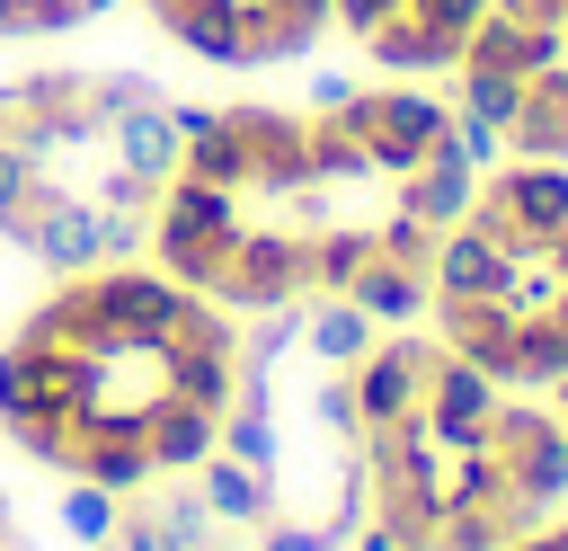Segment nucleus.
I'll use <instances>...</instances> for the list:
<instances>
[{
    "label": "nucleus",
    "instance_id": "4468645a",
    "mask_svg": "<svg viewBox=\"0 0 568 551\" xmlns=\"http://www.w3.org/2000/svg\"><path fill=\"white\" fill-rule=\"evenodd\" d=\"M151 18H160L186 53L248 71V62H240V18H248V0H151Z\"/></svg>",
    "mask_w": 568,
    "mask_h": 551
},
{
    "label": "nucleus",
    "instance_id": "c9c22d12",
    "mask_svg": "<svg viewBox=\"0 0 568 551\" xmlns=\"http://www.w3.org/2000/svg\"><path fill=\"white\" fill-rule=\"evenodd\" d=\"M355 551H399V542H390V524H355Z\"/></svg>",
    "mask_w": 568,
    "mask_h": 551
},
{
    "label": "nucleus",
    "instance_id": "393cba45",
    "mask_svg": "<svg viewBox=\"0 0 568 551\" xmlns=\"http://www.w3.org/2000/svg\"><path fill=\"white\" fill-rule=\"evenodd\" d=\"M115 515H124V498H115V489H98V480H71V498H62V533H71V542L106 551V542H115Z\"/></svg>",
    "mask_w": 568,
    "mask_h": 551
},
{
    "label": "nucleus",
    "instance_id": "5701e85b",
    "mask_svg": "<svg viewBox=\"0 0 568 551\" xmlns=\"http://www.w3.org/2000/svg\"><path fill=\"white\" fill-rule=\"evenodd\" d=\"M178 169H186V178H204V187H231V196L248 187V142H240L231 107H222V116H213V124L186 142V160H178Z\"/></svg>",
    "mask_w": 568,
    "mask_h": 551
},
{
    "label": "nucleus",
    "instance_id": "bb28decb",
    "mask_svg": "<svg viewBox=\"0 0 568 551\" xmlns=\"http://www.w3.org/2000/svg\"><path fill=\"white\" fill-rule=\"evenodd\" d=\"M435 240H444V231H426V222H417V213H399V204H390V222H373V258L417 267V276L435 267Z\"/></svg>",
    "mask_w": 568,
    "mask_h": 551
},
{
    "label": "nucleus",
    "instance_id": "dca6fc26",
    "mask_svg": "<svg viewBox=\"0 0 568 551\" xmlns=\"http://www.w3.org/2000/svg\"><path fill=\"white\" fill-rule=\"evenodd\" d=\"M346 302L373 320V329H408L417 311H435V276H417V267H390V258H373L355 284H346Z\"/></svg>",
    "mask_w": 568,
    "mask_h": 551
},
{
    "label": "nucleus",
    "instance_id": "20e7f679",
    "mask_svg": "<svg viewBox=\"0 0 568 551\" xmlns=\"http://www.w3.org/2000/svg\"><path fill=\"white\" fill-rule=\"evenodd\" d=\"M337 116L355 124V142L373 151V169H382V178H408V169H426L435 133L453 124V107H444V98H426V89H355Z\"/></svg>",
    "mask_w": 568,
    "mask_h": 551
},
{
    "label": "nucleus",
    "instance_id": "f8f14e48",
    "mask_svg": "<svg viewBox=\"0 0 568 551\" xmlns=\"http://www.w3.org/2000/svg\"><path fill=\"white\" fill-rule=\"evenodd\" d=\"M106 142H115V160H124L133 178H151V187H169V178H178V160H186L178 124H169V98H142V107L106 116Z\"/></svg>",
    "mask_w": 568,
    "mask_h": 551
},
{
    "label": "nucleus",
    "instance_id": "c756f323",
    "mask_svg": "<svg viewBox=\"0 0 568 551\" xmlns=\"http://www.w3.org/2000/svg\"><path fill=\"white\" fill-rule=\"evenodd\" d=\"M36 187H44V160H36L27 142H9V133H0V231L27 213V196H36Z\"/></svg>",
    "mask_w": 568,
    "mask_h": 551
},
{
    "label": "nucleus",
    "instance_id": "a19ab883",
    "mask_svg": "<svg viewBox=\"0 0 568 551\" xmlns=\"http://www.w3.org/2000/svg\"><path fill=\"white\" fill-rule=\"evenodd\" d=\"M550 320H559V329H568V284H559V302H550Z\"/></svg>",
    "mask_w": 568,
    "mask_h": 551
},
{
    "label": "nucleus",
    "instance_id": "58836bf2",
    "mask_svg": "<svg viewBox=\"0 0 568 551\" xmlns=\"http://www.w3.org/2000/svg\"><path fill=\"white\" fill-rule=\"evenodd\" d=\"M550 391H559V409H550V418H559V427H568V373H559V382H550Z\"/></svg>",
    "mask_w": 568,
    "mask_h": 551
},
{
    "label": "nucleus",
    "instance_id": "f704fd0d",
    "mask_svg": "<svg viewBox=\"0 0 568 551\" xmlns=\"http://www.w3.org/2000/svg\"><path fill=\"white\" fill-rule=\"evenodd\" d=\"M213 116H222V107H195V98H169V124H178V142H195V133H204Z\"/></svg>",
    "mask_w": 568,
    "mask_h": 551
},
{
    "label": "nucleus",
    "instance_id": "2eb2a0df",
    "mask_svg": "<svg viewBox=\"0 0 568 551\" xmlns=\"http://www.w3.org/2000/svg\"><path fill=\"white\" fill-rule=\"evenodd\" d=\"M364 53H373V62L390 71V80H426V71H453V62H462V44H453V36H435V27L417 18V9L382 18V27L364 36Z\"/></svg>",
    "mask_w": 568,
    "mask_h": 551
},
{
    "label": "nucleus",
    "instance_id": "72a5a7b5",
    "mask_svg": "<svg viewBox=\"0 0 568 551\" xmlns=\"http://www.w3.org/2000/svg\"><path fill=\"white\" fill-rule=\"evenodd\" d=\"M346 98H355V80H346V71H311V116H337Z\"/></svg>",
    "mask_w": 568,
    "mask_h": 551
},
{
    "label": "nucleus",
    "instance_id": "79ce46f5",
    "mask_svg": "<svg viewBox=\"0 0 568 551\" xmlns=\"http://www.w3.org/2000/svg\"><path fill=\"white\" fill-rule=\"evenodd\" d=\"M550 551H568V524H550Z\"/></svg>",
    "mask_w": 568,
    "mask_h": 551
},
{
    "label": "nucleus",
    "instance_id": "c03bdc74",
    "mask_svg": "<svg viewBox=\"0 0 568 551\" xmlns=\"http://www.w3.org/2000/svg\"><path fill=\"white\" fill-rule=\"evenodd\" d=\"M0 551H9V542H0Z\"/></svg>",
    "mask_w": 568,
    "mask_h": 551
},
{
    "label": "nucleus",
    "instance_id": "4be33fe9",
    "mask_svg": "<svg viewBox=\"0 0 568 551\" xmlns=\"http://www.w3.org/2000/svg\"><path fill=\"white\" fill-rule=\"evenodd\" d=\"M524 98H532V80H515V71H488V62H453V107L462 116H479V124H515L524 116Z\"/></svg>",
    "mask_w": 568,
    "mask_h": 551
},
{
    "label": "nucleus",
    "instance_id": "6e6552de",
    "mask_svg": "<svg viewBox=\"0 0 568 551\" xmlns=\"http://www.w3.org/2000/svg\"><path fill=\"white\" fill-rule=\"evenodd\" d=\"M231 124L248 142V187H275V196L311 187V116H293V107H231Z\"/></svg>",
    "mask_w": 568,
    "mask_h": 551
},
{
    "label": "nucleus",
    "instance_id": "cd10ccee",
    "mask_svg": "<svg viewBox=\"0 0 568 551\" xmlns=\"http://www.w3.org/2000/svg\"><path fill=\"white\" fill-rule=\"evenodd\" d=\"M568 373V329L559 320H524V347H515V382H559Z\"/></svg>",
    "mask_w": 568,
    "mask_h": 551
},
{
    "label": "nucleus",
    "instance_id": "6ab92c4d",
    "mask_svg": "<svg viewBox=\"0 0 568 551\" xmlns=\"http://www.w3.org/2000/svg\"><path fill=\"white\" fill-rule=\"evenodd\" d=\"M373 338H382V329H373L346 293H320V302L302 311V347H311V364H337V373H346V364H364Z\"/></svg>",
    "mask_w": 568,
    "mask_h": 551
},
{
    "label": "nucleus",
    "instance_id": "b1692460",
    "mask_svg": "<svg viewBox=\"0 0 568 551\" xmlns=\"http://www.w3.org/2000/svg\"><path fill=\"white\" fill-rule=\"evenodd\" d=\"M311 178H320V187H355V178H382V169H373V151L355 142L346 116H311Z\"/></svg>",
    "mask_w": 568,
    "mask_h": 551
},
{
    "label": "nucleus",
    "instance_id": "a878e982",
    "mask_svg": "<svg viewBox=\"0 0 568 551\" xmlns=\"http://www.w3.org/2000/svg\"><path fill=\"white\" fill-rule=\"evenodd\" d=\"M293 347H302V302H284V311H257V329L240 338V373H275Z\"/></svg>",
    "mask_w": 568,
    "mask_h": 551
},
{
    "label": "nucleus",
    "instance_id": "e433bc0d",
    "mask_svg": "<svg viewBox=\"0 0 568 551\" xmlns=\"http://www.w3.org/2000/svg\"><path fill=\"white\" fill-rule=\"evenodd\" d=\"M506 551H550V533H515V542H506Z\"/></svg>",
    "mask_w": 568,
    "mask_h": 551
},
{
    "label": "nucleus",
    "instance_id": "37998d69",
    "mask_svg": "<svg viewBox=\"0 0 568 551\" xmlns=\"http://www.w3.org/2000/svg\"><path fill=\"white\" fill-rule=\"evenodd\" d=\"M0 542H9V498H0Z\"/></svg>",
    "mask_w": 568,
    "mask_h": 551
},
{
    "label": "nucleus",
    "instance_id": "ea45409f",
    "mask_svg": "<svg viewBox=\"0 0 568 551\" xmlns=\"http://www.w3.org/2000/svg\"><path fill=\"white\" fill-rule=\"evenodd\" d=\"M80 9H89V18H106V9H124V0H80Z\"/></svg>",
    "mask_w": 568,
    "mask_h": 551
},
{
    "label": "nucleus",
    "instance_id": "f257e3e1",
    "mask_svg": "<svg viewBox=\"0 0 568 551\" xmlns=\"http://www.w3.org/2000/svg\"><path fill=\"white\" fill-rule=\"evenodd\" d=\"M9 240L44 267V276H89V267H115V258H133L142 240H151V222H133V213H106L98 196H80V187H36L27 196V213L9 222Z\"/></svg>",
    "mask_w": 568,
    "mask_h": 551
},
{
    "label": "nucleus",
    "instance_id": "2f4dec72",
    "mask_svg": "<svg viewBox=\"0 0 568 551\" xmlns=\"http://www.w3.org/2000/svg\"><path fill=\"white\" fill-rule=\"evenodd\" d=\"M257 551H337L328 524H302V515H266L257 524Z\"/></svg>",
    "mask_w": 568,
    "mask_h": 551
},
{
    "label": "nucleus",
    "instance_id": "aec40b11",
    "mask_svg": "<svg viewBox=\"0 0 568 551\" xmlns=\"http://www.w3.org/2000/svg\"><path fill=\"white\" fill-rule=\"evenodd\" d=\"M506 160H559L568 169V89L559 80H532L524 116L506 124Z\"/></svg>",
    "mask_w": 568,
    "mask_h": 551
},
{
    "label": "nucleus",
    "instance_id": "ddd939ff",
    "mask_svg": "<svg viewBox=\"0 0 568 551\" xmlns=\"http://www.w3.org/2000/svg\"><path fill=\"white\" fill-rule=\"evenodd\" d=\"M142 444H151V471H195V462H213V444H222V418L213 409H186V400H151V418H142Z\"/></svg>",
    "mask_w": 568,
    "mask_h": 551
},
{
    "label": "nucleus",
    "instance_id": "0eeeda50",
    "mask_svg": "<svg viewBox=\"0 0 568 551\" xmlns=\"http://www.w3.org/2000/svg\"><path fill=\"white\" fill-rule=\"evenodd\" d=\"M426 435L444 444V453H462V444H488V418H497V382L479 373V364H462L453 347H435V364H426Z\"/></svg>",
    "mask_w": 568,
    "mask_h": 551
},
{
    "label": "nucleus",
    "instance_id": "c85d7f7f",
    "mask_svg": "<svg viewBox=\"0 0 568 551\" xmlns=\"http://www.w3.org/2000/svg\"><path fill=\"white\" fill-rule=\"evenodd\" d=\"M426 551H506V524L488 507H444L435 533H426Z\"/></svg>",
    "mask_w": 568,
    "mask_h": 551
},
{
    "label": "nucleus",
    "instance_id": "473e14b6",
    "mask_svg": "<svg viewBox=\"0 0 568 551\" xmlns=\"http://www.w3.org/2000/svg\"><path fill=\"white\" fill-rule=\"evenodd\" d=\"M328 9H337V27H355V36H373V27H382V18H399L408 0H328Z\"/></svg>",
    "mask_w": 568,
    "mask_h": 551
},
{
    "label": "nucleus",
    "instance_id": "423d86ee",
    "mask_svg": "<svg viewBox=\"0 0 568 551\" xmlns=\"http://www.w3.org/2000/svg\"><path fill=\"white\" fill-rule=\"evenodd\" d=\"M444 338H373L364 364H346V391H355V418L364 435L373 427H408L426 409V364H435Z\"/></svg>",
    "mask_w": 568,
    "mask_h": 551
},
{
    "label": "nucleus",
    "instance_id": "7ed1b4c3",
    "mask_svg": "<svg viewBox=\"0 0 568 551\" xmlns=\"http://www.w3.org/2000/svg\"><path fill=\"white\" fill-rule=\"evenodd\" d=\"M311 293V258H302V231H240L231 249H222V267H213V284H204V302H222V311H284V302H302Z\"/></svg>",
    "mask_w": 568,
    "mask_h": 551
},
{
    "label": "nucleus",
    "instance_id": "1a4fd4ad",
    "mask_svg": "<svg viewBox=\"0 0 568 551\" xmlns=\"http://www.w3.org/2000/svg\"><path fill=\"white\" fill-rule=\"evenodd\" d=\"M426 276H435V302H497L506 276H515V249L488 240V231L462 213V222L435 240V267H426Z\"/></svg>",
    "mask_w": 568,
    "mask_h": 551
},
{
    "label": "nucleus",
    "instance_id": "f3484780",
    "mask_svg": "<svg viewBox=\"0 0 568 551\" xmlns=\"http://www.w3.org/2000/svg\"><path fill=\"white\" fill-rule=\"evenodd\" d=\"M470 204H479V169H462V160H426L399 178V213H417L426 231H453Z\"/></svg>",
    "mask_w": 568,
    "mask_h": 551
},
{
    "label": "nucleus",
    "instance_id": "a211bd4d",
    "mask_svg": "<svg viewBox=\"0 0 568 551\" xmlns=\"http://www.w3.org/2000/svg\"><path fill=\"white\" fill-rule=\"evenodd\" d=\"M204 480V507H213V524H266V515H284L275 507V471H248V462H231V453H213V462H195Z\"/></svg>",
    "mask_w": 568,
    "mask_h": 551
},
{
    "label": "nucleus",
    "instance_id": "7c9ffc66",
    "mask_svg": "<svg viewBox=\"0 0 568 551\" xmlns=\"http://www.w3.org/2000/svg\"><path fill=\"white\" fill-rule=\"evenodd\" d=\"M311 427H328V435H364V418H355V391L346 382H311Z\"/></svg>",
    "mask_w": 568,
    "mask_h": 551
},
{
    "label": "nucleus",
    "instance_id": "9d476101",
    "mask_svg": "<svg viewBox=\"0 0 568 551\" xmlns=\"http://www.w3.org/2000/svg\"><path fill=\"white\" fill-rule=\"evenodd\" d=\"M106 551H213V507L204 489H169V498H124L115 542Z\"/></svg>",
    "mask_w": 568,
    "mask_h": 551
},
{
    "label": "nucleus",
    "instance_id": "39448f33",
    "mask_svg": "<svg viewBox=\"0 0 568 551\" xmlns=\"http://www.w3.org/2000/svg\"><path fill=\"white\" fill-rule=\"evenodd\" d=\"M488 453H497V471H506V489L524 498V507H559L568 498V427L550 418V409H532V400H497V418H488Z\"/></svg>",
    "mask_w": 568,
    "mask_h": 551
},
{
    "label": "nucleus",
    "instance_id": "9b49d317",
    "mask_svg": "<svg viewBox=\"0 0 568 551\" xmlns=\"http://www.w3.org/2000/svg\"><path fill=\"white\" fill-rule=\"evenodd\" d=\"M435 320H444V347H453L462 364H479L497 391L515 382V347H524V320H515L506 302H435Z\"/></svg>",
    "mask_w": 568,
    "mask_h": 551
},
{
    "label": "nucleus",
    "instance_id": "412c9836",
    "mask_svg": "<svg viewBox=\"0 0 568 551\" xmlns=\"http://www.w3.org/2000/svg\"><path fill=\"white\" fill-rule=\"evenodd\" d=\"M302 258H311V293H346V284L373 267V231L320 222V231H302Z\"/></svg>",
    "mask_w": 568,
    "mask_h": 551
},
{
    "label": "nucleus",
    "instance_id": "f03ea898",
    "mask_svg": "<svg viewBox=\"0 0 568 551\" xmlns=\"http://www.w3.org/2000/svg\"><path fill=\"white\" fill-rule=\"evenodd\" d=\"M248 231V204L231 196V187H204V178H169L160 196H151V258H160V276H178L186 293H204L213 284V267H222V249Z\"/></svg>",
    "mask_w": 568,
    "mask_h": 551
},
{
    "label": "nucleus",
    "instance_id": "4c0bfd02",
    "mask_svg": "<svg viewBox=\"0 0 568 551\" xmlns=\"http://www.w3.org/2000/svg\"><path fill=\"white\" fill-rule=\"evenodd\" d=\"M550 267H559V276H568V231H559V240H550Z\"/></svg>",
    "mask_w": 568,
    "mask_h": 551
}]
</instances>
